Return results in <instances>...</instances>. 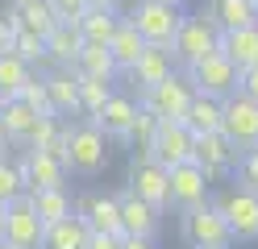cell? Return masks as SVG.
<instances>
[{"label":"cell","instance_id":"14","mask_svg":"<svg viewBox=\"0 0 258 249\" xmlns=\"http://www.w3.org/2000/svg\"><path fill=\"white\" fill-rule=\"evenodd\" d=\"M163 208H154L150 199H142L134 191L121 195V232L129 237H158V224H163Z\"/></svg>","mask_w":258,"mask_h":249},{"label":"cell","instance_id":"39","mask_svg":"<svg viewBox=\"0 0 258 249\" xmlns=\"http://www.w3.org/2000/svg\"><path fill=\"white\" fill-rule=\"evenodd\" d=\"M50 5H54V13L62 21H79V17L92 9V0H50Z\"/></svg>","mask_w":258,"mask_h":249},{"label":"cell","instance_id":"2","mask_svg":"<svg viewBox=\"0 0 258 249\" xmlns=\"http://www.w3.org/2000/svg\"><path fill=\"white\" fill-rule=\"evenodd\" d=\"M108 162V137L96 121H84V125H71L67 133V171L75 175H100Z\"/></svg>","mask_w":258,"mask_h":249},{"label":"cell","instance_id":"42","mask_svg":"<svg viewBox=\"0 0 258 249\" xmlns=\"http://www.w3.org/2000/svg\"><path fill=\"white\" fill-rule=\"evenodd\" d=\"M88 249H121V237H117V232H92Z\"/></svg>","mask_w":258,"mask_h":249},{"label":"cell","instance_id":"9","mask_svg":"<svg viewBox=\"0 0 258 249\" xmlns=\"http://www.w3.org/2000/svg\"><path fill=\"white\" fill-rule=\"evenodd\" d=\"M237 158H241V149L225 137L221 129H217V133H200V137H196V149H191V162L208 175V183L229 179V175L237 171Z\"/></svg>","mask_w":258,"mask_h":249},{"label":"cell","instance_id":"50","mask_svg":"<svg viewBox=\"0 0 258 249\" xmlns=\"http://www.w3.org/2000/svg\"><path fill=\"white\" fill-rule=\"evenodd\" d=\"M254 5H258V0H254Z\"/></svg>","mask_w":258,"mask_h":249},{"label":"cell","instance_id":"40","mask_svg":"<svg viewBox=\"0 0 258 249\" xmlns=\"http://www.w3.org/2000/svg\"><path fill=\"white\" fill-rule=\"evenodd\" d=\"M237 92H241V96H250L254 104H258V66H246V71H241V79H237Z\"/></svg>","mask_w":258,"mask_h":249},{"label":"cell","instance_id":"38","mask_svg":"<svg viewBox=\"0 0 258 249\" xmlns=\"http://www.w3.org/2000/svg\"><path fill=\"white\" fill-rule=\"evenodd\" d=\"M237 183L241 187H250V191H258V145H250V149H241V158H237Z\"/></svg>","mask_w":258,"mask_h":249},{"label":"cell","instance_id":"46","mask_svg":"<svg viewBox=\"0 0 258 249\" xmlns=\"http://www.w3.org/2000/svg\"><path fill=\"white\" fill-rule=\"evenodd\" d=\"M0 249H13V245H9V241H5V237H0Z\"/></svg>","mask_w":258,"mask_h":249},{"label":"cell","instance_id":"24","mask_svg":"<svg viewBox=\"0 0 258 249\" xmlns=\"http://www.w3.org/2000/svg\"><path fill=\"white\" fill-rule=\"evenodd\" d=\"M79 212H84V220L92 224V232H117V237H121V199H112V195H88L84 204H79Z\"/></svg>","mask_w":258,"mask_h":249},{"label":"cell","instance_id":"5","mask_svg":"<svg viewBox=\"0 0 258 249\" xmlns=\"http://www.w3.org/2000/svg\"><path fill=\"white\" fill-rule=\"evenodd\" d=\"M213 50H221V25L213 21V17H183V25L175 29V38H171L175 62L191 66L204 54H213Z\"/></svg>","mask_w":258,"mask_h":249},{"label":"cell","instance_id":"41","mask_svg":"<svg viewBox=\"0 0 258 249\" xmlns=\"http://www.w3.org/2000/svg\"><path fill=\"white\" fill-rule=\"evenodd\" d=\"M13 33H17V21H13V13H9V17L0 13V54H5V50H13Z\"/></svg>","mask_w":258,"mask_h":249},{"label":"cell","instance_id":"20","mask_svg":"<svg viewBox=\"0 0 258 249\" xmlns=\"http://www.w3.org/2000/svg\"><path fill=\"white\" fill-rule=\"evenodd\" d=\"M79 50H84V33H79L75 21H58L50 33H46V58L54 66H71L79 58Z\"/></svg>","mask_w":258,"mask_h":249},{"label":"cell","instance_id":"13","mask_svg":"<svg viewBox=\"0 0 258 249\" xmlns=\"http://www.w3.org/2000/svg\"><path fill=\"white\" fill-rule=\"evenodd\" d=\"M17 171L25 179V191L29 187H62V183H67V162L58 154H50V149H25Z\"/></svg>","mask_w":258,"mask_h":249},{"label":"cell","instance_id":"12","mask_svg":"<svg viewBox=\"0 0 258 249\" xmlns=\"http://www.w3.org/2000/svg\"><path fill=\"white\" fill-rule=\"evenodd\" d=\"M200 199H208V175L200 171L196 162H179L167 171V204L171 208H191L200 204Z\"/></svg>","mask_w":258,"mask_h":249},{"label":"cell","instance_id":"1","mask_svg":"<svg viewBox=\"0 0 258 249\" xmlns=\"http://www.w3.org/2000/svg\"><path fill=\"white\" fill-rule=\"evenodd\" d=\"M183 237L191 249H229L233 245V232L213 199H200V204L183 208Z\"/></svg>","mask_w":258,"mask_h":249},{"label":"cell","instance_id":"45","mask_svg":"<svg viewBox=\"0 0 258 249\" xmlns=\"http://www.w3.org/2000/svg\"><path fill=\"white\" fill-rule=\"evenodd\" d=\"M92 9H117V0H92Z\"/></svg>","mask_w":258,"mask_h":249},{"label":"cell","instance_id":"29","mask_svg":"<svg viewBox=\"0 0 258 249\" xmlns=\"http://www.w3.org/2000/svg\"><path fill=\"white\" fill-rule=\"evenodd\" d=\"M208 17L221 29H241V25H258V5L254 0H213Z\"/></svg>","mask_w":258,"mask_h":249},{"label":"cell","instance_id":"37","mask_svg":"<svg viewBox=\"0 0 258 249\" xmlns=\"http://www.w3.org/2000/svg\"><path fill=\"white\" fill-rule=\"evenodd\" d=\"M17 195H25V179L17 171V162L0 158V204H9V199H17Z\"/></svg>","mask_w":258,"mask_h":249},{"label":"cell","instance_id":"15","mask_svg":"<svg viewBox=\"0 0 258 249\" xmlns=\"http://www.w3.org/2000/svg\"><path fill=\"white\" fill-rule=\"evenodd\" d=\"M175 71V54H171V46H146L138 54V62L129 66V83H134L138 92H146V88H154L158 79H167Z\"/></svg>","mask_w":258,"mask_h":249},{"label":"cell","instance_id":"25","mask_svg":"<svg viewBox=\"0 0 258 249\" xmlns=\"http://www.w3.org/2000/svg\"><path fill=\"white\" fill-rule=\"evenodd\" d=\"M13 21H17L21 29H34V33H50L62 17L54 13V5L50 0H17V5H13Z\"/></svg>","mask_w":258,"mask_h":249},{"label":"cell","instance_id":"21","mask_svg":"<svg viewBox=\"0 0 258 249\" xmlns=\"http://www.w3.org/2000/svg\"><path fill=\"white\" fill-rule=\"evenodd\" d=\"M34 121H38V112L29 108L21 96H0V125H5V133H9L13 145H25Z\"/></svg>","mask_w":258,"mask_h":249},{"label":"cell","instance_id":"34","mask_svg":"<svg viewBox=\"0 0 258 249\" xmlns=\"http://www.w3.org/2000/svg\"><path fill=\"white\" fill-rule=\"evenodd\" d=\"M17 96H21V100H25V104L34 108L38 116H58V112H54V104H50V92H46V79H42V75H29L21 88H17Z\"/></svg>","mask_w":258,"mask_h":249},{"label":"cell","instance_id":"36","mask_svg":"<svg viewBox=\"0 0 258 249\" xmlns=\"http://www.w3.org/2000/svg\"><path fill=\"white\" fill-rule=\"evenodd\" d=\"M58 129H62L58 116H38L34 129H29V137H25V149H50L54 137H58Z\"/></svg>","mask_w":258,"mask_h":249},{"label":"cell","instance_id":"27","mask_svg":"<svg viewBox=\"0 0 258 249\" xmlns=\"http://www.w3.org/2000/svg\"><path fill=\"white\" fill-rule=\"evenodd\" d=\"M221 104H225V100L196 92V96H191V104H187V112H183V125L196 133V137H200V133H217L221 129Z\"/></svg>","mask_w":258,"mask_h":249},{"label":"cell","instance_id":"32","mask_svg":"<svg viewBox=\"0 0 258 249\" xmlns=\"http://www.w3.org/2000/svg\"><path fill=\"white\" fill-rule=\"evenodd\" d=\"M112 96V79H79V112L96 116Z\"/></svg>","mask_w":258,"mask_h":249},{"label":"cell","instance_id":"16","mask_svg":"<svg viewBox=\"0 0 258 249\" xmlns=\"http://www.w3.org/2000/svg\"><path fill=\"white\" fill-rule=\"evenodd\" d=\"M129 191L150 199L154 208H167V166H158L150 154L129 166Z\"/></svg>","mask_w":258,"mask_h":249},{"label":"cell","instance_id":"6","mask_svg":"<svg viewBox=\"0 0 258 249\" xmlns=\"http://www.w3.org/2000/svg\"><path fill=\"white\" fill-rule=\"evenodd\" d=\"M0 237L13 249H42L46 241V220L38 216V208L29 204V195H17L5 204V220H0Z\"/></svg>","mask_w":258,"mask_h":249},{"label":"cell","instance_id":"19","mask_svg":"<svg viewBox=\"0 0 258 249\" xmlns=\"http://www.w3.org/2000/svg\"><path fill=\"white\" fill-rule=\"evenodd\" d=\"M134 112H138V104H134V100L112 92V96H108V104L96 112V116H88V121H96V125H100V129H104V137L125 141V137H129V125H134Z\"/></svg>","mask_w":258,"mask_h":249},{"label":"cell","instance_id":"18","mask_svg":"<svg viewBox=\"0 0 258 249\" xmlns=\"http://www.w3.org/2000/svg\"><path fill=\"white\" fill-rule=\"evenodd\" d=\"M221 54L229 58L237 71H246V66H258V25L221 29Z\"/></svg>","mask_w":258,"mask_h":249},{"label":"cell","instance_id":"30","mask_svg":"<svg viewBox=\"0 0 258 249\" xmlns=\"http://www.w3.org/2000/svg\"><path fill=\"white\" fill-rule=\"evenodd\" d=\"M25 195H29V204L38 208V216L46 224H54V220H62V216L71 212V199H67L62 187H29Z\"/></svg>","mask_w":258,"mask_h":249},{"label":"cell","instance_id":"8","mask_svg":"<svg viewBox=\"0 0 258 249\" xmlns=\"http://www.w3.org/2000/svg\"><path fill=\"white\" fill-rule=\"evenodd\" d=\"M183 71H187V79H191V88H196V92H204V96H217V100L233 96V92H237V79H241V71H237V66L221 54V50L204 54L200 62L183 66Z\"/></svg>","mask_w":258,"mask_h":249},{"label":"cell","instance_id":"44","mask_svg":"<svg viewBox=\"0 0 258 249\" xmlns=\"http://www.w3.org/2000/svg\"><path fill=\"white\" fill-rule=\"evenodd\" d=\"M9 145H13V141H9V133H5V125H0V158H9Z\"/></svg>","mask_w":258,"mask_h":249},{"label":"cell","instance_id":"3","mask_svg":"<svg viewBox=\"0 0 258 249\" xmlns=\"http://www.w3.org/2000/svg\"><path fill=\"white\" fill-rule=\"evenodd\" d=\"M191 96H196V88H191L187 71H171L167 79H158L154 88L138 92V104L150 108L158 121H183V112L191 104Z\"/></svg>","mask_w":258,"mask_h":249},{"label":"cell","instance_id":"23","mask_svg":"<svg viewBox=\"0 0 258 249\" xmlns=\"http://www.w3.org/2000/svg\"><path fill=\"white\" fill-rule=\"evenodd\" d=\"M42 79H46V92H50V104H54L58 116L79 112V75L71 71V66H58V71L42 75Z\"/></svg>","mask_w":258,"mask_h":249},{"label":"cell","instance_id":"43","mask_svg":"<svg viewBox=\"0 0 258 249\" xmlns=\"http://www.w3.org/2000/svg\"><path fill=\"white\" fill-rule=\"evenodd\" d=\"M121 249H154V237H129V232H121Z\"/></svg>","mask_w":258,"mask_h":249},{"label":"cell","instance_id":"26","mask_svg":"<svg viewBox=\"0 0 258 249\" xmlns=\"http://www.w3.org/2000/svg\"><path fill=\"white\" fill-rule=\"evenodd\" d=\"M108 50H112V58H117V71L125 75L129 66L138 62V54H142V50H146V38H142V33H138V25L129 21V17H121V25H117V33H112Z\"/></svg>","mask_w":258,"mask_h":249},{"label":"cell","instance_id":"48","mask_svg":"<svg viewBox=\"0 0 258 249\" xmlns=\"http://www.w3.org/2000/svg\"><path fill=\"white\" fill-rule=\"evenodd\" d=\"M13 5H17V0H13Z\"/></svg>","mask_w":258,"mask_h":249},{"label":"cell","instance_id":"7","mask_svg":"<svg viewBox=\"0 0 258 249\" xmlns=\"http://www.w3.org/2000/svg\"><path fill=\"white\" fill-rule=\"evenodd\" d=\"M213 204L221 208L233 241H258V191H250V187L237 183V187H225Z\"/></svg>","mask_w":258,"mask_h":249},{"label":"cell","instance_id":"33","mask_svg":"<svg viewBox=\"0 0 258 249\" xmlns=\"http://www.w3.org/2000/svg\"><path fill=\"white\" fill-rule=\"evenodd\" d=\"M13 50H17L29 66L50 62V58H46V38H42V33H34V29H21V25H17V33H13Z\"/></svg>","mask_w":258,"mask_h":249},{"label":"cell","instance_id":"10","mask_svg":"<svg viewBox=\"0 0 258 249\" xmlns=\"http://www.w3.org/2000/svg\"><path fill=\"white\" fill-rule=\"evenodd\" d=\"M191 149H196V133H191L183 121H158L154 137L146 145V154L158 162V166H179V162H191Z\"/></svg>","mask_w":258,"mask_h":249},{"label":"cell","instance_id":"49","mask_svg":"<svg viewBox=\"0 0 258 249\" xmlns=\"http://www.w3.org/2000/svg\"><path fill=\"white\" fill-rule=\"evenodd\" d=\"M175 5H179V0H175Z\"/></svg>","mask_w":258,"mask_h":249},{"label":"cell","instance_id":"31","mask_svg":"<svg viewBox=\"0 0 258 249\" xmlns=\"http://www.w3.org/2000/svg\"><path fill=\"white\" fill-rule=\"evenodd\" d=\"M34 75V66H29L17 50H5L0 54V96H17V88Z\"/></svg>","mask_w":258,"mask_h":249},{"label":"cell","instance_id":"47","mask_svg":"<svg viewBox=\"0 0 258 249\" xmlns=\"http://www.w3.org/2000/svg\"><path fill=\"white\" fill-rule=\"evenodd\" d=\"M0 220H5V204H0Z\"/></svg>","mask_w":258,"mask_h":249},{"label":"cell","instance_id":"17","mask_svg":"<svg viewBox=\"0 0 258 249\" xmlns=\"http://www.w3.org/2000/svg\"><path fill=\"white\" fill-rule=\"evenodd\" d=\"M88 237H92V224L84 220V212H67L62 220L46 224L42 249H88Z\"/></svg>","mask_w":258,"mask_h":249},{"label":"cell","instance_id":"4","mask_svg":"<svg viewBox=\"0 0 258 249\" xmlns=\"http://www.w3.org/2000/svg\"><path fill=\"white\" fill-rule=\"evenodd\" d=\"M129 21L138 25V33L146 38V46H171L175 29L183 25V13L175 0H134Z\"/></svg>","mask_w":258,"mask_h":249},{"label":"cell","instance_id":"22","mask_svg":"<svg viewBox=\"0 0 258 249\" xmlns=\"http://www.w3.org/2000/svg\"><path fill=\"white\" fill-rule=\"evenodd\" d=\"M71 71L79 79H117V58H112L108 46H96V42H84V50H79V58L71 62Z\"/></svg>","mask_w":258,"mask_h":249},{"label":"cell","instance_id":"35","mask_svg":"<svg viewBox=\"0 0 258 249\" xmlns=\"http://www.w3.org/2000/svg\"><path fill=\"white\" fill-rule=\"evenodd\" d=\"M154 129H158V116L150 112V108H142L138 104V112H134V125H129V145H138V149H146L150 145V137H154Z\"/></svg>","mask_w":258,"mask_h":249},{"label":"cell","instance_id":"28","mask_svg":"<svg viewBox=\"0 0 258 249\" xmlns=\"http://www.w3.org/2000/svg\"><path fill=\"white\" fill-rule=\"evenodd\" d=\"M75 25H79V33H84V42L108 46L112 33H117V25H121V17H117V9H88Z\"/></svg>","mask_w":258,"mask_h":249},{"label":"cell","instance_id":"11","mask_svg":"<svg viewBox=\"0 0 258 249\" xmlns=\"http://www.w3.org/2000/svg\"><path fill=\"white\" fill-rule=\"evenodd\" d=\"M221 133L229 137L237 149H250L258 145V104L250 96H225V104H221Z\"/></svg>","mask_w":258,"mask_h":249}]
</instances>
